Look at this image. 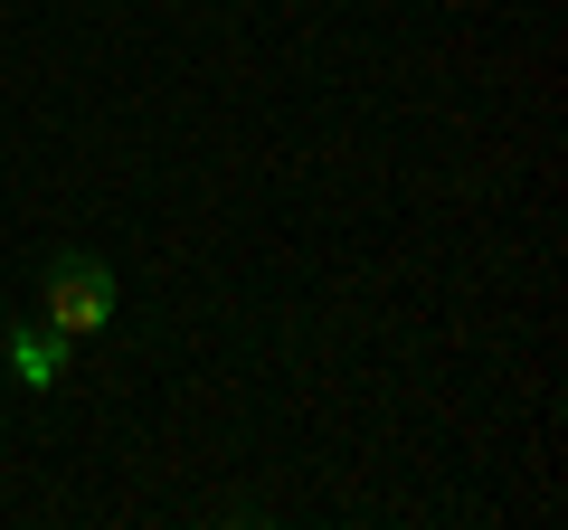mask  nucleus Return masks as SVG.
Instances as JSON below:
<instances>
[{
    "label": "nucleus",
    "instance_id": "f257e3e1",
    "mask_svg": "<svg viewBox=\"0 0 568 530\" xmlns=\"http://www.w3.org/2000/svg\"><path fill=\"white\" fill-rule=\"evenodd\" d=\"M114 323V275H104L95 256H58L48 265V332H67V342H85V332Z\"/></svg>",
    "mask_w": 568,
    "mask_h": 530
},
{
    "label": "nucleus",
    "instance_id": "f03ea898",
    "mask_svg": "<svg viewBox=\"0 0 568 530\" xmlns=\"http://www.w3.org/2000/svg\"><path fill=\"white\" fill-rule=\"evenodd\" d=\"M10 369H20L29 388H58V369H67V332H48V323L10 332Z\"/></svg>",
    "mask_w": 568,
    "mask_h": 530
}]
</instances>
